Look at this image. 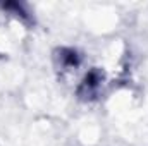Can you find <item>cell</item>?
Listing matches in <instances>:
<instances>
[{"label": "cell", "instance_id": "cell-3", "mask_svg": "<svg viewBox=\"0 0 148 146\" xmlns=\"http://www.w3.org/2000/svg\"><path fill=\"white\" fill-rule=\"evenodd\" d=\"M0 9L9 12V14H12L14 17H17L24 24H31L33 23V16H31L29 9L24 3H21V2H5V3L0 5Z\"/></svg>", "mask_w": 148, "mask_h": 146}, {"label": "cell", "instance_id": "cell-1", "mask_svg": "<svg viewBox=\"0 0 148 146\" xmlns=\"http://www.w3.org/2000/svg\"><path fill=\"white\" fill-rule=\"evenodd\" d=\"M103 83H105L103 71H100L98 67H93L81 77V81L76 88V96L81 102H93L100 96Z\"/></svg>", "mask_w": 148, "mask_h": 146}, {"label": "cell", "instance_id": "cell-2", "mask_svg": "<svg viewBox=\"0 0 148 146\" xmlns=\"http://www.w3.org/2000/svg\"><path fill=\"white\" fill-rule=\"evenodd\" d=\"M53 62L60 71L71 72L81 67L83 64V55L77 48L74 46H59L53 52Z\"/></svg>", "mask_w": 148, "mask_h": 146}]
</instances>
